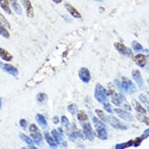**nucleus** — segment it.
Here are the masks:
<instances>
[{"label": "nucleus", "instance_id": "nucleus-23", "mask_svg": "<svg viewBox=\"0 0 149 149\" xmlns=\"http://www.w3.org/2000/svg\"><path fill=\"white\" fill-rule=\"evenodd\" d=\"M45 138H46V140H47V143L50 145L51 148H57L58 144L56 143V142L55 141V139L49 135V133H45Z\"/></svg>", "mask_w": 149, "mask_h": 149}, {"label": "nucleus", "instance_id": "nucleus-30", "mask_svg": "<svg viewBox=\"0 0 149 149\" xmlns=\"http://www.w3.org/2000/svg\"><path fill=\"white\" fill-rule=\"evenodd\" d=\"M0 24H1L2 26L8 28V29H11V25L9 24V22L8 21V20H7L1 13H0Z\"/></svg>", "mask_w": 149, "mask_h": 149}, {"label": "nucleus", "instance_id": "nucleus-9", "mask_svg": "<svg viewBox=\"0 0 149 149\" xmlns=\"http://www.w3.org/2000/svg\"><path fill=\"white\" fill-rule=\"evenodd\" d=\"M51 135H52L53 139H55V141L56 142L57 144L62 146L63 148H66V147H67L66 142L64 141L62 135H60V133L58 132V130H51Z\"/></svg>", "mask_w": 149, "mask_h": 149}, {"label": "nucleus", "instance_id": "nucleus-3", "mask_svg": "<svg viewBox=\"0 0 149 149\" xmlns=\"http://www.w3.org/2000/svg\"><path fill=\"white\" fill-rule=\"evenodd\" d=\"M93 120V123L95 127V130H96V134L98 135L99 139H102V140H106L108 139V132H107L106 126L103 124L101 120H99L98 118L93 117H92Z\"/></svg>", "mask_w": 149, "mask_h": 149}, {"label": "nucleus", "instance_id": "nucleus-34", "mask_svg": "<svg viewBox=\"0 0 149 149\" xmlns=\"http://www.w3.org/2000/svg\"><path fill=\"white\" fill-rule=\"evenodd\" d=\"M143 140V138H142V137L136 138L135 140H133V146H135V148L139 147V146L141 144V143H142V141Z\"/></svg>", "mask_w": 149, "mask_h": 149}, {"label": "nucleus", "instance_id": "nucleus-29", "mask_svg": "<svg viewBox=\"0 0 149 149\" xmlns=\"http://www.w3.org/2000/svg\"><path fill=\"white\" fill-rule=\"evenodd\" d=\"M68 111L72 114V115H74L77 113V110H78V106L77 104H74V103H72L70 105H68V108H67Z\"/></svg>", "mask_w": 149, "mask_h": 149}, {"label": "nucleus", "instance_id": "nucleus-21", "mask_svg": "<svg viewBox=\"0 0 149 149\" xmlns=\"http://www.w3.org/2000/svg\"><path fill=\"white\" fill-rule=\"evenodd\" d=\"M20 138H21V139L22 141H24L26 143H27V144L30 146V148H36V147H34V142H33V140L30 139V137H28L27 135H24V134H20Z\"/></svg>", "mask_w": 149, "mask_h": 149}, {"label": "nucleus", "instance_id": "nucleus-22", "mask_svg": "<svg viewBox=\"0 0 149 149\" xmlns=\"http://www.w3.org/2000/svg\"><path fill=\"white\" fill-rule=\"evenodd\" d=\"M0 6H1L2 9L5 12H7L9 15L12 14V11H11V8H10L8 0H0Z\"/></svg>", "mask_w": 149, "mask_h": 149}, {"label": "nucleus", "instance_id": "nucleus-33", "mask_svg": "<svg viewBox=\"0 0 149 149\" xmlns=\"http://www.w3.org/2000/svg\"><path fill=\"white\" fill-rule=\"evenodd\" d=\"M61 123L62 125L65 126L66 128H69L70 127V123H69V121L68 119L65 117V116H62V117H61Z\"/></svg>", "mask_w": 149, "mask_h": 149}, {"label": "nucleus", "instance_id": "nucleus-31", "mask_svg": "<svg viewBox=\"0 0 149 149\" xmlns=\"http://www.w3.org/2000/svg\"><path fill=\"white\" fill-rule=\"evenodd\" d=\"M132 47H133V49H134L135 51H143V46L141 45L140 43H138L137 41H134V42H132Z\"/></svg>", "mask_w": 149, "mask_h": 149}, {"label": "nucleus", "instance_id": "nucleus-37", "mask_svg": "<svg viewBox=\"0 0 149 149\" xmlns=\"http://www.w3.org/2000/svg\"><path fill=\"white\" fill-rule=\"evenodd\" d=\"M148 133H149V129L148 128V129L145 130L144 132H143V134L142 135V136H141L142 138H143V139H147V138L148 137V135H149Z\"/></svg>", "mask_w": 149, "mask_h": 149}, {"label": "nucleus", "instance_id": "nucleus-10", "mask_svg": "<svg viewBox=\"0 0 149 149\" xmlns=\"http://www.w3.org/2000/svg\"><path fill=\"white\" fill-rule=\"evenodd\" d=\"M114 112L118 115L119 117H121V119L126 121H131L133 120V116L128 112L126 111L123 110V109H121V108H115Z\"/></svg>", "mask_w": 149, "mask_h": 149}, {"label": "nucleus", "instance_id": "nucleus-14", "mask_svg": "<svg viewBox=\"0 0 149 149\" xmlns=\"http://www.w3.org/2000/svg\"><path fill=\"white\" fill-rule=\"evenodd\" d=\"M23 6L25 7V8L26 10V14H27V17H34V8H33V6L31 4L30 0H21Z\"/></svg>", "mask_w": 149, "mask_h": 149}, {"label": "nucleus", "instance_id": "nucleus-15", "mask_svg": "<svg viewBox=\"0 0 149 149\" xmlns=\"http://www.w3.org/2000/svg\"><path fill=\"white\" fill-rule=\"evenodd\" d=\"M64 8L67 9V11H68V12L70 13L74 18H77V19L81 18V15L80 14V12H79L74 7H72L70 3H66L64 4Z\"/></svg>", "mask_w": 149, "mask_h": 149}, {"label": "nucleus", "instance_id": "nucleus-20", "mask_svg": "<svg viewBox=\"0 0 149 149\" xmlns=\"http://www.w3.org/2000/svg\"><path fill=\"white\" fill-rule=\"evenodd\" d=\"M0 57L6 61H10L12 60V55L3 48H0Z\"/></svg>", "mask_w": 149, "mask_h": 149}, {"label": "nucleus", "instance_id": "nucleus-25", "mask_svg": "<svg viewBox=\"0 0 149 149\" xmlns=\"http://www.w3.org/2000/svg\"><path fill=\"white\" fill-rule=\"evenodd\" d=\"M68 138H69V139L71 141H74L75 139H77V138H83L82 136V135H81V133L80 131H72V133H70L69 135H68Z\"/></svg>", "mask_w": 149, "mask_h": 149}, {"label": "nucleus", "instance_id": "nucleus-1", "mask_svg": "<svg viewBox=\"0 0 149 149\" xmlns=\"http://www.w3.org/2000/svg\"><path fill=\"white\" fill-rule=\"evenodd\" d=\"M94 95L95 98L96 99V100L99 103H100L101 104H103V108L108 112H109V113L112 112L110 103L108 102V96L109 95V91L108 90H107L101 84L97 83L95 85V88Z\"/></svg>", "mask_w": 149, "mask_h": 149}, {"label": "nucleus", "instance_id": "nucleus-38", "mask_svg": "<svg viewBox=\"0 0 149 149\" xmlns=\"http://www.w3.org/2000/svg\"><path fill=\"white\" fill-rule=\"evenodd\" d=\"M53 123L54 124L59 123V118H58V117H53Z\"/></svg>", "mask_w": 149, "mask_h": 149}, {"label": "nucleus", "instance_id": "nucleus-4", "mask_svg": "<svg viewBox=\"0 0 149 149\" xmlns=\"http://www.w3.org/2000/svg\"><path fill=\"white\" fill-rule=\"evenodd\" d=\"M109 95L112 97V102L113 103L117 106H122L128 109L129 111L132 110L131 107L128 104L126 99L125 98L123 95L121 94H117L115 91H109Z\"/></svg>", "mask_w": 149, "mask_h": 149}, {"label": "nucleus", "instance_id": "nucleus-42", "mask_svg": "<svg viewBox=\"0 0 149 149\" xmlns=\"http://www.w3.org/2000/svg\"><path fill=\"white\" fill-rule=\"evenodd\" d=\"M95 1H96V2H99V3H101V2H103V0H95Z\"/></svg>", "mask_w": 149, "mask_h": 149}, {"label": "nucleus", "instance_id": "nucleus-26", "mask_svg": "<svg viewBox=\"0 0 149 149\" xmlns=\"http://www.w3.org/2000/svg\"><path fill=\"white\" fill-rule=\"evenodd\" d=\"M37 101L39 104H44L47 101V95L44 93H39L37 95Z\"/></svg>", "mask_w": 149, "mask_h": 149}, {"label": "nucleus", "instance_id": "nucleus-19", "mask_svg": "<svg viewBox=\"0 0 149 149\" xmlns=\"http://www.w3.org/2000/svg\"><path fill=\"white\" fill-rule=\"evenodd\" d=\"M10 3L12 7L13 10L15 11V12L18 14V15H21L22 14V8L20 6V4L18 3L17 0H9Z\"/></svg>", "mask_w": 149, "mask_h": 149}, {"label": "nucleus", "instance_id": "nucleus-40", "mask_svg": "<svg viewBox=\"0 0 149 149\" xmlns=\"http://www.w3.org/2000/svg\"><path fill=\"white\" fill-rule=\"evenodd\" d=\"M58 132L60 133L61 135H63V130H62L61 128H59V129H58Z\"/></svg>", "mask_w": 149, "mask_h": 149}, {"label": "nucleus", "instance_id": "nucleus-35", "mask_svg": "<svg viewBox=\"0 0 149 149\" xmlns=\"http://www.w3.org/2000/svg\"><path fill=\"white\" fill-rule=\"evenodd\" d=\"M139 100H140L141 102L143 103L147 104V105L148 106V97H146L144 95L142 94L139 96Z\"/></svg>", "mask_w": 149, "mask_h": 149}, {"label": "nucleus", "instance_id": "nucleus-24", "mask_svg": "<svg viewBox=\"0 0 149 149\" xmlns=\"http://www.w3.org/2000/svg\"><path fill=\"white\" fill-rule=\"evenodd\" d=\"M133 146V140H130L129 142L126 143H118V144H116L115 148L116 149H124L130 148V147H132Z\"/></svg>", "mask_w": 149, "mask_h": 149}, {"label": "nucleus", "instance_id": "nucleus-11", "mask_svg": "<svg viewBox=\"0 0 149 149\" xmlns=\"http://www.w3.org/2000/svg\"><path fill=\"white\" fill-rule=\"evenodd\" d=\"M78 76L81 81L85 83H88L90 81V72L86 68H81L78 72Z\"/></svg>", "mask_w": 149, "mask_h": 149}, {"label": "nucleus", "instance_id": "nucleus-6", "mask_svg": "<svg viewBox=\"0 0 149 149\" xmlns=\"http://www.w3.org/2000/svg\"><path fill=\"white\" fill-rule=\"evenodd\" d=\"M30 131L31 133L30 136L32 139L37 145H41L43 143V137L41 133L39 132V128L36 126V125L31 124L30 126Z\"/></svg>", "mask_w": 149, "mask_h": 149}, {"label": "nucleus", "instance_id": "nucleus-41", "mask_svg": "<svg viewBox=\"0 0 149 149\" xmlns=\"http://www.w3.org/2000/svg\"><path fill=\"white\" fill-rule=\"evenodd\" d=\"M1 108H2V99L0 98V109H1Z\"/></svg>", "mask_w": 149, "mask_h": 149}, {"label": "nucleus", "instance_id": "nucleus-17", "mask_svg": "<svg viewBox=\"0 0 149 149\" xmlns=\"http://www.w3.org/2000/svg\"><path fill=\"white\" fill-rule=\"evenodd\" d=\"M35 118H36V121H37V122L39 124V126H41V127L43 128V129H47V122L46 119H45V117H43V115H41V114H36L35 116Z\"/></svg>", "mask_w": 149, "mask_h": 149}, {"label": "nucleus", "instance_id": "nucleus-16", "mask_svg": "<svg viewBox=\"0 0 149 149\" xmlns=\"http://www.w3.org/2000/svg\"><path fill=\"white\" fill-rule=\"evenodd\" d=\"M134 60L136 63L137 65H139V67H144L146 64H147V57L146 55H142V54H139L134 56Z\"/></svg>", "mask_w": 149, "mask_h": 149}, {"label": "nucleus", "instance_id": "nucleus-7", "mask_svg": "<svg viewBox=\"0 0 149 149\" xmlns=\"http://www.w3.org/2000/svg\"><path fill=\"white\" fill-rule=\"evenodd\" d=\"M0 68L4 71L5 72L8 73L10 75H12L13 77H17L19 74V71L16 67H14L13 65L3 62H0Z\"/></svg>", "mask_w": 149, "mask_h": 149}, {"label": "nucleus", "instance_id": "nucleus-18", "mask_svg": "<svg viewBox=\"0 0 149 149\" xmlns=\"http://www.w3.org/2000/svg\"><path fill=\"white\" fill-rule=\"evenodd\" d=\"M133 105L135 108V110L137 112L140 113V114H145L147 112V111L144 108H143L139 103L137 101L136 99H133Z\"/></svg>", "mask_w": 149, "mask_h": 149}, {"label": "nucleus", "instance_id": "nucleus-36", "mask_svg": "<svg viewBox=\"0 0 149 149\" xmlns=\"http://www.w3.org/2000/svg\"><path fill=\"white\" fill-rule=\"evenodd\" d=\"M20 125L23 129H26L27 126V121L25 119H21L20 120Z\"/></svg>", "mask_w": 149, "mask_h": 149}, {"label": "nucleus", "instance_id": "nucleus-2", "mask_svg": "<svg viewBox=\"0 0 149 149\" xmlns=\"http://www.w3.org/2000/svg\"><path fill=\"white\" fill-rule=\"evenodd\" d=\"M115 83L117 86V88L125 94L132 95L135 92H136L137 89L135 85L126 77H122L121 81H119L118 80H116Z\"/></svg>", "mask_w": 149, "mask_h": 149}, {"label": "nucleus", "instance_id": "nucleus-39", "mask_svg": "<svg viewBox=\"0 0 149 149\" xmlns=\"http://www.w3.org/2000/svg\"><path fill=\"white\" fill-rule=\"evenodd\" d=\"M54 3H57V4H59V3H60L61 2H62V0H52Z\"/></svg>", "mask_w": 149, "mask_h": 149}, {"label": "nucleus", "instance_id": "nucleus-32", "mask_svg": "<svg viewBox=\"0 0 149 149\" xmlns=\"http://www.w3.org/2000/svg\"><path fill=\"white\" fill-rule=\"evenodd\" d=\"M95 113L99 116V117L101 119V121H103L107 123V119H106V115L104 114V112L101 111L100 109H95Z\"/></svg>", "mask_w": 149, "mask_h": 149}, {"label": "nucleus", "instance_id": "nucleus-8", "mask_svg": "<svg viewBox=\"0 0 149 149\" xmlns=\"http://www.w3.org/2000/svg\"><path fill=\"white\" fill-rule=\"evenodd\" d=\"M82 129H83V134L85 135L86 139H88L89 140L92 141L95 139V132L92 130V127L90 126L89 122L86 123H82Z\"/></svg>", "mask_w": 149, "mask_h": 149}, {"label": "nucleus", "instance_id": "nucleus-5", "mask_svg": "<svg viewBox=\"0 0 149 149\" xmlns=\"http://www.w3.org/2000/svg\"><path fill=\"white\" fill-rule=\"evenodd\" d=\"M106 119L107 123L110 124L112 127L115 128L117 130H127V129L130 128V126L121 122L119 120L117 119V118H116L115 117H113V116H106Z\"/></svg>", "mask_w": 149, "mask_h": 149}, {"label": "nucleus", "instance_id": "nucleus-13", "mask_svg": "<svg viewBox=\"0 0 149 149\" xmlns=\"http://www.w3.org/2000/svg\"><path fill=\"white\" fill-rule=\"evenodd\" d=\"M114 47L117 49V51H119L121 54H122L124 55H130L132 54V51L129 48L126 47L125 45H123L122 43H114Z\"/></svg>", "mask_w": 149, "mask_h": 149}, {"label": "nucleus", "instance_id": "nucleus-12", "mask_svg": "<svg viewBox=\"0 0 149 149\" xmlns=\"http://www.w3.org/2000/svg\"><path fill=\"white\" fill-rule=\"evenodd\" d=\"M132 77L134 80L136 81V83L139 86V87L140 89H143V86H144V82H143V79L141 75L140 72L138 69H135L132 71Z\"/></svg>", "mask_w": 149, "mask_h": 149}, {"label": "nucleus", "instance_id": "nucleus-28", "mask_svg": "<svg viewBox=\"0 0 149 149\" xmlns=\"http://www.w3.org/2000/svg\"><path fill=\"white\" fill-rule=\"evenodd\" d=\"M0 34L5 39H9L10 38V34H9L8 30H6L5 26H2L1 24H0Z\"/></svg>", "mask_w": 149, "mask_h": 149}, {"label": "nucleus", "instance_id": "nucleus-27", "mask_svg": "<svg viewBox=\"0 0 149 149\" xmlns=\"http://www.w3.org/2000/svg\"><path fill=\"white\" fill-rule=\"evenodd\" d=\"M77 119L79 120L81 122H84V121H86L88 120V116L84 111H80L77 113Z\"/></svg>", "mask_w": 149, "mask_h": 149}]
</instances>
